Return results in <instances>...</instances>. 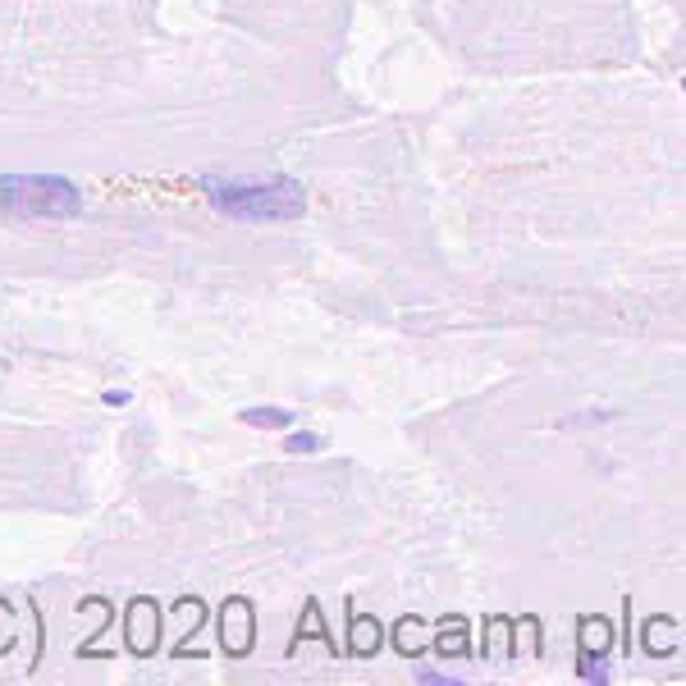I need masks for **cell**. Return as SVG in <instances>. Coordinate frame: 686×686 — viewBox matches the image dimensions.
<instances>
[{
	"label": "cell",
	"instance_id": "6da1fadb",
	"mask_svg": "<svg viewBox=\"0 0 686 686\" xmlns=\"http://www.w3.org/2000/svg\"><path fill=\"white\" fill-rule=\"evenodd\" d=\"M202 193L211 197V206L229 220H243V225H284V220H298L307 211V193H302L298 179H225V174H206Z\"/></svg>",
	"mask_w": 686,
	"mask_h": 686
},
{
	"label": "cell",
	"instance_id": "277c9868",
	"mask_svg": "<svg viewBox=\"0 0 686 686\" xmlns=\"http://www.w3.org/2000/svg\"><path fill=\"white\" fill-rule=\"evenodd\" d=\"M247 426H261V430H279V426H289L293 412L289 408H247L243 412Z\"/></svg>",
	"mask_w": 686,
	"mask_h": 686
},
{
	"label": "cell",
	"instance_id": "8992f818",
	"mask_svg": "<svg viewBox=\"0 0 686 686\" xmlns=\"http://www.w3.org/2000/svg\"><path fill=\"white\" fill-rule=\"evenodd\" d=\"M440 650H462V618L444 622V636H440Z\"/></svg>",
	"mask_w": 686,
	"mask_h": 686
},
{
	"label": "cell",
	"instance_id": "5b68a950",
	"mask_svg": "<svg viewBox=\"0 0 686 686\" xmlns=\"http://www.w3.org/2000/svg\"><path fill=\"white\" fill-rule=\"evenodd\" d=\"M321 435H311V430H302V435H289V440H284V449L289 453H321Z\"/></svg>",
	"mask_w": 686,
	"mask_h": 686
},
{
	"label": "cell",
	"instance_id": "7a4b0ae2",
	"mask_svg": "<svg viewBox=\"0 0 686 686\" xmlns=\"http://www.w3.org/2000/svg\"><path fill=\"white\" fill-rule=\"evenodd\" d=\"M0 211L23 220H65L83 211V193L60 174H0Z\"/></svg>",
	"mask_w": 686,
	"mask_h": 686
},
{
	"label": "cell",
	"instance_id": "52a82bcc",
	"mask_svg": "<svg viewBox=\"0 0 686 686\" xmlns=\"http://www.w3.org/2000/svg\"><path fill=\"white\" fill-rule=\"evenodd\" d=\"M101 398H106V408H124V403H129V389H106V394H101Z\"/></svg>",
	"mask_w": 686,
	"mask_h": 686
},
{
	"label": "cell",
	"instance_id": "3957f363",
	"mask_svg": "<svg viewBox=\"0 0 686 686\" xmlns=\"http://www.w3.org/2000/svg\"><path fill=\"white\" fill-rule=\"evenodd\" d=\"M220 627H225V636H220V641H225L229 654H247V650H252V604H247V600H229Z\"/></svg>",
	"mask_w": 686,
	"mask_h": 686
}]
</instances>
